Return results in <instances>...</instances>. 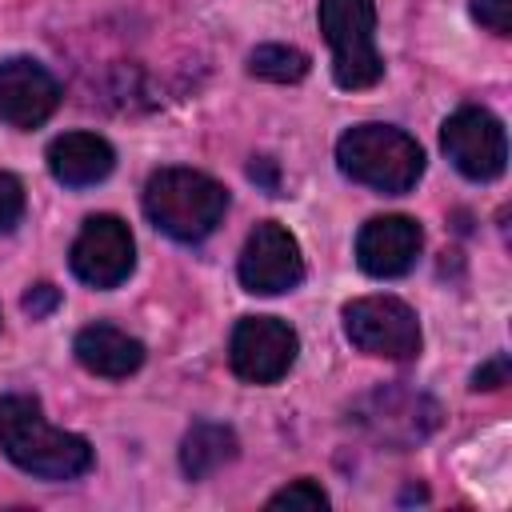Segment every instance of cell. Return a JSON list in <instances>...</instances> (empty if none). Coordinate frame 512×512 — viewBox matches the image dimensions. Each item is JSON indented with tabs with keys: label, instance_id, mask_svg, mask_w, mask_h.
<instances>
[{
	"label": "cell",
	"instance_id": "obj_1",
	"mask_svg": "<svg viewBox=\"0 0 512 512\" xmlns=\"http://www.w3.org/2000/svg\"><path fill=\"white\" fill-rule=\"evenodd\" d=\"M0 448L40 480H76L92 468V444L76 432L52 428L36 396H0Z\"/></svg>",
	"mask_w": 512,
	"mask_h": 512
},
{
	"label": "cell",
	"instance_id": "obj_2",
	"mask_svg": "<svg viewBox=\"0 0 512 512\" xmlns=\"http://www.w3.org/2000/svg\"><path fill=\"white\" fill-rule=\"evenodd\" d=\"M336 164L372 192L404 196L424 176V148L396 124H356L336 140Z\"/></svg>",
	"mask_w": 512,
	"mask_h": 512
},
{
	"label": "cell",
	"instance_id": "obj_3",
	"mask_svg": "<svg viewBox=\"0 0 512 512\" xmlns=\"http://www.w3.org/2000/svg\"><path fill=\"white\" fill-rule=\"evenodd\" d=\"M144 212L164 236L196 244L220 228L228 212V188L196 168H160L144 184Z\"/></svg>",
	"mask_w": 512,
	"mask_h": 512
},
{
	"label": "cell",
	"instance_id": "obj_4",
	"mask_svg": "<svg viewBox=\"0 0 512 512\" xmlns=\"http://www.w3.org/2000/svg\"><path fill=\"white\" fill-rule=\"evenodd\" d=\"M320 32L332 48V76L344 92L380 84L384 60L376 52V0H320Z\"/></svg>",
	"mask_w": 512,
	"mask_h": 512
},
{
	"label": "cell",
	"instance_id": "obj_5",
	"mask_svg": "<svg viewBox=\"0 0 512 512\" xmlns=\"http://www.w3.org/2000/svg\"><path fill=\"white\" fill-rule=\"evenodd\" d=\"M344 336L380 360H416L420 356V320L400 296H356L344 304Z\"/></svg>",
	"mask_w": 512,
	"mask_h": 512
},
{
	"label": "cell",
	"instance_id": "obj_6",
	"mask_svg": "<svg viewBox=\"0 0 512 512\" xmlns=\"http://www.w3.org/2000/svg\"><path fill=\"white\" fill-rule=\"evenodd\" d=\"M440 148L444 156L452 160V168L476 184H488L504 172L508 164V136H504V124L480 108V104H464L456 108L444 128H440Z\"/></svg>",
	"mask_w": 512,
	"mask_h": 512
},
{
	"label": "cell",
	"instance_id": "obj_7",
	"mask_svg": "<svg viewBox=\"0 0 512 512\" xmlns=\"http://www.w3.org/2000/svg\"><path fill=\"white\" fill-rule=\"evenodd\" d=\"M300 336L276 316H244L228 340V364L244 384H276L296 364Z\"/></svg>",
	"mask_w": 512,
	"mask_h": 512
},
{
	"label": "cell",
	"instance_id": "obj_8",
	"mask_svg": "<svg viewBox=\"0 0 512 512\" xmlns=\"http://www.w3.org/2000/svg\"><path fill=\"white\" fill-rule=\"evenodd\" d=\"M72 276L88 288H116L136 268V240L120 216H88L68 252Z\"/></svg>",
	"mask_w": 512,
	"mask_h": 512
},
{
	"label": "cell",
	"instance_id": "obj_9",
	"mask_svg": "<svg viewBox=\"0 0 512 512\" xmlns=\"http://www.w3.org/2000/svg\"><path fill=\"white\" fill-rule=\"evenodd\" d=\"M240 284L252 292V296H280V292H292L300 280H304V256H300V244L296 236L276 224V220H264L248 232L244 248H240Z\"/></svg>",
	"mask_w": 512,
	"mask_h": 512
},
{
	"label": "cell",
	"instance_id": "obj_10",
	"mask_svg": "<svg viewBox=\"0 0 512 512\" xmlns=\"http://www.w3.org/2000/svg\"><path fill=\"white\" fill-rule=\"evenodd\" d=\"M56 104H60V84L40 60L32 56L0 60V120L8 128L32 132L56 112Z\"/></svg>",
	"mask_w": 512,
	"mask_h": 512
},
{
	"label": "cell",
	"instance_id": "obj_11",
	"mask_svg": "<svg viewBox=\"0 0 512 512\" xmlns=\"http://www.w3.org/2000/svg\"><path fill=\"white\" fill-rule=\"evenodd\" d=\"M424 248V228L412 216H372L356 236V264L376 280L412 272Z\"/></svg>",
	"mask_w": 512,
	"mask_h": 512
},
{
	"label": "cell",
	"instance_id": "obj_12",
	"mask_svg": "<svg viewBox=\"0 0 512 512\" xmlns=\"http://www.w3.org/2000/svg\"><path fill=\"white\" fill-rule=\"evenodd\" d=\"M116 168V152L96 132H64L48 144V172L64 188H88L100 184Z\"/></svg>",
	"mask_w": 512,
	"mask_h": 512
},
{
	"label": "cell",
	"instance_id": "obj_13",
	"mask_svg": "<svg viewBox=\"0 0 512 512\" xmlns=\"http://www.w3.org/2000/svg\"><path fill=\"white\" fill-rule=\"evenodd\" d=\"M72 352L92 376H104V380H124L144 364V344L136 336H128L124 328H116V324L80 328Z\"/></svg>",
	"mask_w": 512,
	"mask_h": 512
},
{
	"label": "cell",
	"instance_id": "obj_14",
	"mask_svg": "<svg viewBox=\"0 0 512 512\" xmlns=\"http://www.w3.org/2000/svg\"><path fill=\"white\" fill-rule=\"evenodd\" d=\"M236 452H240V444H236V432H232L228 424L200 420V424L188 428V436H184V444H180V468H184L188 480H204V476H212L216 468L232 464Z\"/></svg>",
	"mask_w": 512,
	"mask_h": 512
},
{
	"label": "cell",
	"instance_id": "obj_15",
	"mask_svg": "<svg viewBox=\"0 0 512 512\" xmlns=\"http://www.w3.org/2000/svg\"><path fill=\"white\" fill-rule=\"evenodd\" d=\"M248 72L260 80H272V84H296L308 76V56L288 44H260L248 56Z\"/></svg>",
	"mask_w": 512,
	"mask_h": 512
},
{
	"label": "cell",
	"instance_id": "obj_16",
	"mask_svg": "<svg viewBox=\"0 0 512 512\" xmlns=\"http://www.w3.org/2000/svg\"><path fill=\"white\" fill-rule=\"evenodd\" d=\"M268 508H288V512H324L328 508V492L316 480H292L288 488H280L276 496H268Z\"/></svg>",
	"mask_w": 512,
	"mask_h": 512
},
{
	"label": "cell",
	"instance_id": "obj_17",
	"mask_svg": "<svg viewBox=\"0 0 512 512\" xmlns=\"http://www.w3.org/2000/svg\"><path fill=\"white\" fill-rule=\"evenodd\" d=\"M472 20L492 36L512 32V0H472Z\"/></svg>",
	"mask_w": 512,
	"mask_h": 512
},
{
	"label": "cell",
	"instance_id": "obj_18",
	"mask_svg": "<svg viewBox=\"0 0 512 512\" xmlns=\"http://www.w3.org/2000/svg\"><path fill=\"white\" fill-rule=\"evenodd\" d=\"M24 216V184L12 172H0V232H12Z\"/></svg>",
	"mask_w": 512,
	"mask_h": 512
},
{
	"label": "cell",
	"instance_id": "obj_19",
	"mask_svg": "<svg viewBox=\"0 0 512 512\" xmlns=\"http://www.w3.org/2000/svg\"><path fill=\"white\" fill-rule=\"evenodd\" d=\"M500 384H508V356H504V352H496L492 360H484V364L472 372V388H476V392H492V388H500Z\"/></svg>",
	"mask_w": 512,
	"mask_h": 512
},
{
	"label": "cell",
	"instance_id": "obj_20",
	"mask_svg": "<svg viewBox=\"0 0 512 512\" xmlns=\"http://www.w3.org/2000/svg\"><path fill=\"white\" fill-rule=\"evenodd\" d=\"M20 304H24V312H28L32 320H40V316H48V312L60 304V288H52V284H32Z\"/></svg>",
	"mask_w": 512,
	"mask_h": 512
},
{
	"label": "cell",
	"instance_id": "obj_21",
	"mask_svg": "<svg viewBox=\"0 0 512 512\" xmlns=\"http://www.w3.org/2000/svg\"><path fill=\"white\" fill-rule=\"evenodd\" d=\"M248 172H252V180H260L268 192H276V172H272V164H268V160H256Z\"/></svg>",
	"mask_w": 512,
	"mask_h": 512
}]
</instances>
